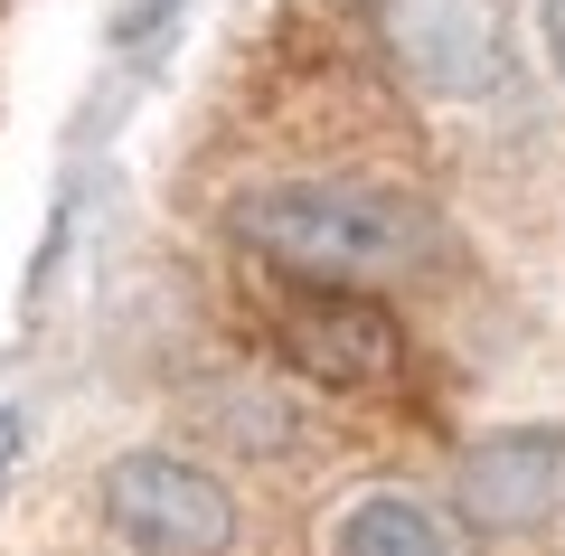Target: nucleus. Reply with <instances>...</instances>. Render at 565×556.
<instances>
[{
    "instance_id": "1",
    "label": "nucleus",
    "mask_w": 565,
    "mask_h": 556,
    "mask_svg": "<svg viewBox=\"0 0 565 556\" xmlns=\"http://www.w3.org/2000/svg\"><path fill=\"white\" fill-rule=\"evenodd\" d=\"M236 237L264 264H282L292 283H330V293H359V283H396L424 274L444 227L434 208L377 189V179H264L236 199Z\"/></svg>"
},
{
    "instance_id": "2",
    "label": "nucleus",
    "mask_w": 565,
    "mask_h": 556,
    "mask_svg": "<svg viewBox=\"0 0 565 556\" xmlns=\"http://www.w3.org/2000/svg\"><path fill=\"white\" fill-rule=\"evenodd\" d=\"M104 528L132 556H226L236 547V500L217 472L180 453H122L104 472Z\"/></svg>"
},
{
    "instance_id": "3",
    "label": "nucleus",
    "mask_w": 565,
    "mask_h": 556,
    "mask_svg": "<svg viewBox=\"0 0 565 556\" xmlns=\"http://www.w3.org/2000/svg\"><path fill=\"white\" fill-rule=\"evenodd\" d=\"M452 500L481 537H537L565 528V424H509L481 434L452 472Z\"/></svg>"
},
{
    "instance_id": "4",
    "label": "nucleus",
    "mask_w": 565,
    "mask_h": 556,
    "mask_svg": "<svg viewBox=\"0 0 565 556\" xmlns=\"http://www.w3.org/2000/svg\"><path fill=\"white\" fill-rule=\"evenodd\" d=\"M274 339H282V358H292L302 378H321V387H386L405 368L396 312L367 302V293H330V283H292L282 312H274Z\"/></svg>"
},
{
    "instance_id": "5",
    "label": "nucleus",
    "mask_w": 565,
    "mask_h": 556,
    "mask_svg": "<svg viewBox=\"0 0 565 556\" xmlns=\"http://www.w3.org/2000/svg\"><path fill=\"white\" fill-rule=\"evenodd\" d=\"M386 39L434 95H490L509 76L500 0H386Z\"/></svg>"
},
{
    "instance_id": "6",
    "label": "nucleus",
    "mask_w": 565,
    "mask_h": 556,
    "mask_svg": "<svg viewBox=\"0 0 565 556\" xmlns=\"http://www.w3.org/2000/svg\"><path fill=\"white\" fill-rule=\"evenodd\" d=\"M330 547L340 556H452V528L415 491H359L330 528Z\"/></svg>"
},
{
    "instance_id": "7",
    "label": "nucleus",
    "mask_w": 565,
    "mask_h": 556,
    "mask_svg": "<svg viewBox=\"0 0 565 556\" xmlns=\"http://www.w3.org/2000/svg\"><path fill=\"white\" fill-rule=\"evenodd\" d=\"M20 434H29L20 406H0V481H10V462H20Z\"/></svg>"
},
{
    "instance_id": "8",
    "label": "nucleus",
    "mask_w": 565,
    "mask_h": 556,
    "mask_svg": "<svg viewBox=\"0 0 565 556\" xmlns=\"http://www.w3.org/2000/svg\"><path fill=\"white\" fill-rule=\"evenodd\" d=\"M546 29H556V48H565V0H546Z\"/></svg>"
}]
</instances>
